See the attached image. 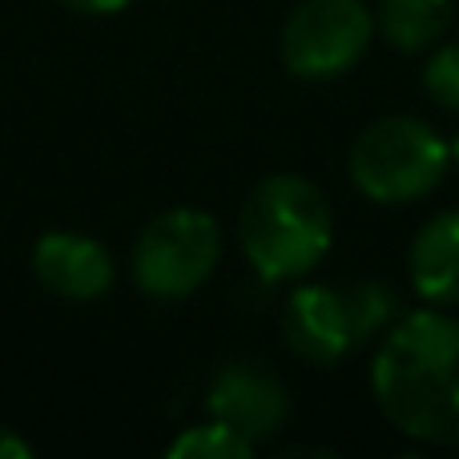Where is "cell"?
<instances>
[{
  "label": "cell",
  "mask_w": 459,
  "mask_h": 459,
  "mask_svg": "<svg viewBox=\"0 0 459 459\" xmlns=\"http://www.w3.org/2000/svg\"><path fill=\"white\" fill-rule=\"evenodd\" d=\"M379 411L423 444H459V318L415 310L387 326L371 363Z\"/></svg>",
  "instance_id": "1"
},
{
  "label": "cell",
  "mask_w": 459,
  "mask_h": 459,
  "mask_svg": "<svg viewBox=\"0 0 459 459\" xmlns=\"http://www.w3.org/2000/svg\"><path fill=\"white\" fill-rule=\"evenodd\" d=\"M238 238L266 282L302 278L326 258L334 214L326 194L299 174H274L250 190L238 214Z\"/></svg>",
  "instance_id": "2"
},
{
  "label": "cell",
  "mask_w": 459,
  "mask_h": 459,
  "mask_svg": "<svg viewBox=\"0 0 459 459\" xmlns=\"http://www.w3.org/2000/svg\"><path fill=\"white\" fill-rule=\"evenodd\" d=\"M395 323V299L383 282L299 286L286 299L282 334L307 363L331 367Z\"/></svg>",
  "instance_id": "3"
},
{
  "label": "cell",
  "mask_w": 459,
  "mask_h": 459,
  "mask_svg": "<svg viewBox=\"0 0 459 459\" xmlns=\"http://www.w3.org/2000/svg\"><path fill=\"white\" fill-rule=\"evenodd\" d=\"M452 153L447 142L420 117H379L351 145V182L379 206H399L431 194L444 182Z\"/></svg>",
  "instance_id": "4"
},
{
  "label": "cell",
  "mask_w": 459,
  "mask_h": 459,
  "mask_svg": "<svg viewBox=\"0 0 459 459\" xmlns=\"http://www.w3.org/2000/svg\"><path fill=\"white\" fill-rule=\"evenodd\" d=\"M222 258V230L194 206H178L158 214L134 242V282L158 302H174L194 294Z\"/></svg>",
  "instance_id": "5"
},
{
  "label": "cell",
  "mask_w": 459,
  "mask_h": 459,
  "mask_svg": "<svg viewBox=\"0 0 459 459\" xmlns=\"http://www.w3.org/2000/svg\"><path fill=\"white\" fill-rule=\"evenodd\" d=\"M375 16L363 0H302L282 24V65L302 81L351 73L371 48Z\"/></svg>",
  "instance_id": "6"
},
{
  "label": "cell",
  "mask_w": 459,
  "mask_h": 459,
  "mask_svg": "<svg viewBox=\"0 0 459 459\" xmlns=\"http://www.w3.org/2000/svg\"><path fill=\"white\" fill-rule=\"evenodd\" d=\"M32 274L65 302H97L117 282V262L97 238L77 230H48L32 246Z\"/></svg>",
  "instance_id": "7"
},
{
  "label": "cell",
  "mask_w": 459,
  "mask_h": 459,
  "mask_svg": "<svg viewBox=\"0 0 459 459\" xmlns=\"http://www.w3.org/2000/svg\"><path fill=\"white\" fill-rule=\"evenodd\" d=\"M206 407L214 420L230 423L238 436H246L254 447L262 439L278 436L290 415V399H286V387L278 383V375H270L266 367L258 363H230L214 375L210 383Z\"/></svg>",
  "instance_id": "8"
},
{
  "label": "cell",
  "mask_w": 459,
  "mask_h": 459,
  "mask_svg": "<svg viewBox=\"0 0 459 459\" xmlns=\"http://www.w3.org/2000/svg\"><path fill=\"white\" fill-rule=\"evenodd\" d=\"M407 274L431 307H459V210L428 218L407 250Z\"/></svg>",
  "instance_id": "9"
},
{
  "label": "cell",
  "mask_w": 459,
  "mask_h": 459,
  "mask_svg": "<svg viewBox=\"0 0 459 459\" xmlns=\"http://www.w3.org/2000/svg\"><path fill=\"white\" fill-rule=\"evenodd\" d=\"M455 16V0H379V32L403 53H423L444 40Z\"/></svg>",
  "instance_id": "10"
},
{
  "label": "cell",
  "mask_w": 459,
  "mask_h": 459,
  "mask_svg": "<svg viewBox=\"0 0 459 459\" xmlns=\"http://www.w3.org/2000/svg\"><path fill=\"white\" fill-rule=\"evenodd\" d=\"M254 455V444L238 436L230 423L210 415L206 423H194L169 444V459H246Z\"/></svg>",
  "instance_id": "11"
},
{
  "label": "cell",
  "mask_w": 459,
  "mask_h": 459,
  "mask_svg": "<svg viewBox=\"0 0 459 459\" xmlns=\"http://www.w3.org/2000/svg\"><path fill=\"white\" fill-rule=\"evenodd\" d=\"M423 89H428L444 109L459 113V40H447V45L431 48L428 69H423Z\"/></svg>",
  "instance_id": "12"
},
{
  "label": "cell",
  "mask_w": 459,
  "mask_h": 459,
  "mask_svg": "<svg viewBox=\"0 0 459 459\" xmlns=\"http://www.w3.org/2000/svg\"><path fill=\"white\" fill-rule=\"evenodd\" d=\"M61 4L81 16H113V13H121V8H129L134 0H61Z\"/></svg>",
  "instance_id": "13"
},
{
  "label": "cell",
  "mask_w": 459,
  "mask_h": 459,
  "mask_svg": "<svg viewBox=\"0 0 459 459\" xmlns=\"http://www.w3.org/2000/svg\"><path fill=\"white\" fill-rule=\"evenodd\" d=\"M32 455V444L21 439L13 428H0V459H29Z\"/></svg>",
  "instance_id": "14"
},
{
  "label": "cell",
  "mask_w": 459,
  "mask_h": 459,
  "mask_svg": "<svg viewBox=\"0 0 459 459\" xmlns=\"http://www.w3.org/2000/svg\"><path fill=\"white\" fill-rule=\"evenodd\" d=\"M447 153H452V166H459V134L447 142Z\"/></svg>",
  "instance_id": "15"
}]
</instances>
